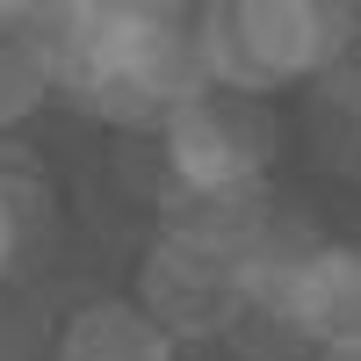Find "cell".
Returning <instances> with one entry per match:
<instances>
[{"mask_svg": "<svg viewBox=\"0 0 361 361\" xmlns=\"http://www.w3.org/2000/svg\"><path fill=\"white\" fill-rule=\"evenodd\" d=\"M354 22H361L354 8H325V0H217V8H195L202 87L267 102L282 87L354 58L361 51Z\"/></svg>", "mask_w": 361, "mask_h": 361, "instance_id": "1", "label": "cell"}, {"mask_svg": "<svg viewBox=\"0 0 361 361\" xmlns=\"http://www.w3.org/2000/svg\"><path fill=\"white\" fill-rule=\"evenodd\" d=\"M202 94L188 8H102V51L80 102L123 130H166V116Z\"/></svg>", "mask_w": 361, "mask_h": 361, "instance_id": "2", "label": "cell"}, {"mask_svg": "<svg viewBox=\"0 0 361 361\" xmlns=\"http://www.w3.org/2000/svg\"><path fill=\"white\" fill-rule=\"evenodd\" d=\"M166 188L188 195H253L267 166L282 159V116L275 102L202 87L166 116Z\"/></svg>", "mask_w": 361, "mask_h": 361, "instance_id": "3", "label": "cell"}, {"mask_svg": "<svg viewBox=\"0 0 361 361\" xmlns=\"http://www.w3.org/2000/svg\"><path fill=\"white\" fill-rule=\"evenodd\" d=\"M137 311L159 325V333L180 340H224V325L238 311V260L202 253L188 238H152L137 260Z\"/></svg>", "mask_w": 361, "mask_h": 361, "instance_id": "4", "label": "cell"}, {"mask_svg": "<svg viewBox=\"0 0 361 361\" xmlns=\"http://www.w3.org/2000/svg\"><path fill=\"white\" fill-rule=\"evenodd\" d=\"M282 296L296 333L311 347H361V246H333L318 238L311 253H296L282 275H246Z\"/></svg>", "mask_w": 361, "mask_h": 361, "instance_id": "5", "label": "cell"}, {"mask_svg": "<svg viewBox=\"0 0 361 361\" xmlns=\"http://www.w3.org/2000/svg\"><path fill=\"white\" fill-rule=\"evenodd\" d=\"M51 361H180V347L137 304L94 296V304H80L66 325H58V354Z\"/></svg>", "mask_w": 361, "mask_h": 361, "instance_id": "6", "label": "cell"}, {"mask_svg": "<svg viewBox=\"0 0 361 361\" xmlns=\"http://www.w3.org/2000/svg\"><path fill=\"white\" fill-rule=\"evenodd\" d=\"M224 347L238 361H311L318 354L304 333H296V318L282 311V296L260 289V282H238V311L224 325Z\"/></svg>", "mask_w": 361, "mask_h": 361, "instance_id": "7", "label": "cell"}, {"mask_svg": "<svg viewBox=\"0 0 361 361\" xmlns=\"http://www.w3.org/2000/svg\"><path fill=\"white\" fill-rule=\"evenodd\" d=\"M51 94H58V87H51V73H44L37 44L22 37V15H15V29H0V130L29 123Z\"/></svg>", "mask_w": 361, "mask_h": 361, "instance_id": "8", "label": "cell"}, {"mask_svg": "<svg viewBox=\"0 0 361 361\" xmlns=\"http://www.w3.org/2000/svg\"><path fill=\"white\" fill-rule=\"evenodd\" d=\"M15 253H22V224H15V209L0 202V275L15 267Z\"/></svg>", "mask_w": 361, "mask_h": 361, "instance_id": "9", "label": "cell"}, {"mask_svg": "<svg viewBox=\"0 0 361 361\" xmlns=\"http://www.w3.org/2000/svg\"><path fill=\"white\" fill-rule=\"evenodd\" d=\"M311 361H361V347H318Z\"/></svg>", "mask_w": 361, "mask_h": 361, "instance_id": "10", "label": "cell"}, {"mask_svg": "<svg viewBox=\"0 0 361 361\" xmlns=\"http://www.w3.org/2000/svg\"><path fill=\"white\" fill-rule=\"evenodd\" d=\"M354 109H361V51H354Z\"/></svg>", "mask_w": 361, "mask_h": 361, "instance_id": "11", "label": "cell"}]
</instances>
